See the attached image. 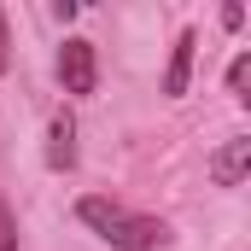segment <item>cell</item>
Segmentation results:
<instances>
[{
    "instance_id": "1",
    "label": "cell",
    "mask_w": 251,
    "mask_h": 251,
    "mask_svg": "<svg viewBox=\"0 0 251 251\" xmlns=\"http://www.w3.org/2000/svg\"><path fill=\"white\" fill-rule=\"evenodd\" d=\"M76 216L105 240V246H123V251H152L170 240V228L158 222V216H134L123 204H111V199H100V193H88L82 204H76Z\"/></svg>"
},
{
    "instance_id": "2",
    "label": "cell",
    "mask_w": 251,
    "mask_h": 251,
    "mask_svg": "<svg viewBox=\"0 0 251 251\" xmlns=\"http://www.w3.org/2000/svg\"><path fill=\"white\" fill-rule=\"evenodd\" d=\"M59 82H64V94H94V82H100L94 41H64L59 47Z\"/></svg>"
},
{
    "instance_id": "3",
    "label": "cell",
    "mask_w": 251,
    "mask_h": 251,
    "mask_svg": "<svg viewBox=\"0 0 251 251\" xmlns=\"http://www.w3.org/2000/svg\"><path fill=\"white\" fill-rule=\"evenodd\" d=\"M246 170H251V140H246V134H240V140H228V146L210 158V176H216L222 187H240V181H246Z\"/></svg>"
},
{
    "instance_id": "4",
    "label": "cell",
    "mask_w": 251,
    "mask_h": 251,
    "mask_svg": "<svg viewBox=\"0 0 251 251\" xmlns=\"http://www.w3.org/2000/svg\"><path fill=\"white\" fill-rule=\"evenodd\" d=\"M70 164H76V123L59 111L47 128V170H70Z\"/></svg>"
},
{
    "instance_id": "5",
    "label": "cell",
    "mask_w": 251,
    "mask_h": 251,
    "mask_svg": "<svg viewBox=\"0 0 251 251\" xmlns=\"http://www.w3.org/2000/svg\"><path fill=\"white\" fill-rule=\"evenodd\" d=\"M193 47H199V35H193V29H181V35H176V53H170V76H164V94H187Z\"/></svg>"
},
{
    "instance_id": "6",
    "label": "cell",
    "mask_w": 251,
    "mask_h": 251,
    "mask_svg": "<svg viewBox=\"0 0 251 251\" xmlns=\"http://www.w3.org/2000/svg\"><path fill=\"white\" fill-rule=\"evenodd\" d=\"M246 82H251V53H240V59H234V70H228V88L246 100Z\"/></svg>"
},
{
    "instance_id": "7",
    "label": "cell",
    "mask_w": 251,
    "mask_h": 251,
    "mask_svg": "<svg viewBox=\"0 0 251 251\" xmlns=\"http://www.w3.org/2000/svg\"><path fill=\"white\" fill-rule=\"evenodd\" d=\"M12 64V41H6V12H0V70Z\"/></svg>"
}]
</instances>
